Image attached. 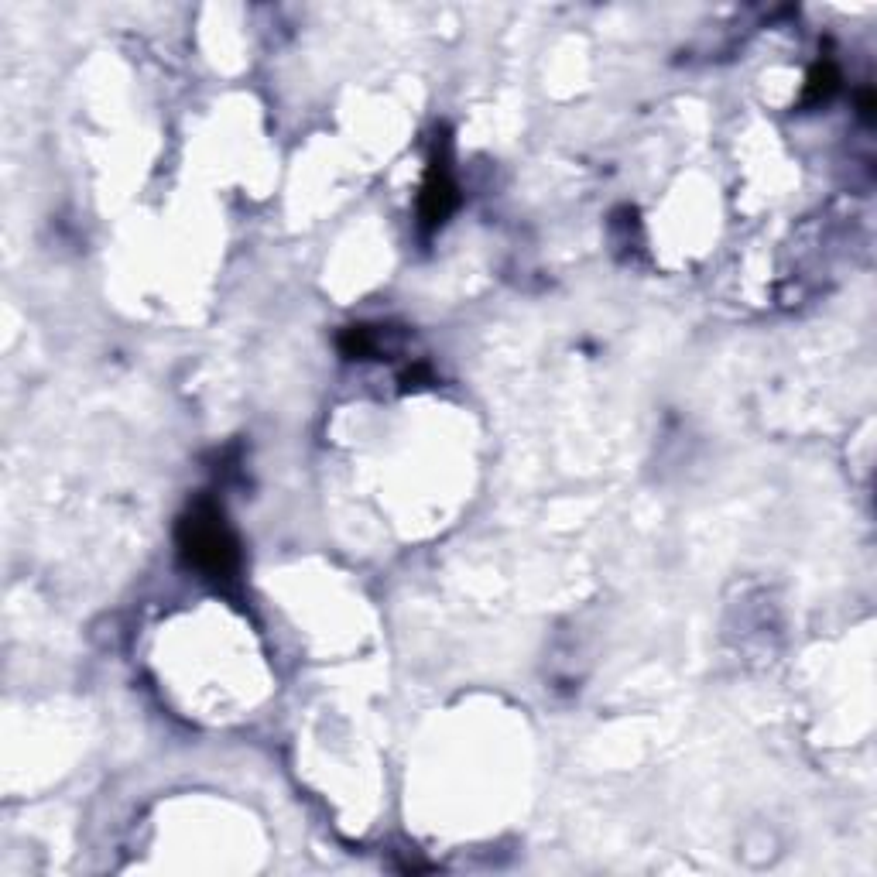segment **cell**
<instances>
[{
  "label": "cell",
  "instance_id": "cell-2",
  "mask_svg": "<svg viewBox=\"0 0 877 877\" xmlns=\"http://www.w3.org/2000/svg\"><path fill=\"white\" fill-rule=\"evenodd\" d=\"M456 206H460V185H456L453 165H449V141L442 138L432 148L429 172H425L422 192H418V223L429 233L439 230L453 216Z\"/></svg>",
  "mask_w": 877,
  "mask_h": 877
},
{
  "label": "cell",
  "instance_id": "cell-4",
  "mask_svg": "<svg viewBox=\"0 0 877 877\" xmlns=\"http://www.w3.org/2000/svg\"><path fill=\"white\" fill-rule=\"evenodd\" d=\"M374 347H377L374 329H367V326H350V329H343V336H340V350L347 353V357L364 360V357H370V353H374Z\"/></svg>",
  "mask_w": 877,
  "mask_h": 877
},
{
  "label": "cell",
  "instance_id": "cell-3",
  "mask_svg": "<svg viewBox=\"0 0 877 877\" xmlns=\"http://www.w3.org/2000/svg\"><path fill=\"white\" fill-rule=\"evenodd\" d=\"M836 86H840V69H836L830 59L816 62V66L809 69V79H806V93H802V103H806V107H819V103H826V100H830V96L836 93Z\"/></svg>",
  "mask_w": 877,
  "mask_h": 877
},
{
  "label": "cell",
  "instance_id": "cell-5",
  "mask_svg": "<svg viewBox=\"0 0 877 877\" xmlns=\"http://www.w3.org/2000/svg\"><path fill=\"white\" fill-rule=\"evenodd\" d=\"M860 114H864V117H871V114H874V93H871V90L860 93Z\"/></svg>",
  "mask_w": 877,
  "mask_h": 877
},
{
  "label": "cell",
  "instance_id": "cell-1",
  "mask_svg": "<svg viewBox=\"0 0 877 877\" xmlns=\"http://www.w3.org/2000/svg\"><path fill=\"white\" fill-rule=\"evenodd\" d=\"M179 552L185 566L216 586H233L240 576V545L223 511L213 501H196L179 521Z\"/></svg>",
  "mask_w": 877,
  "mask_h": 877
}]
</instances>
